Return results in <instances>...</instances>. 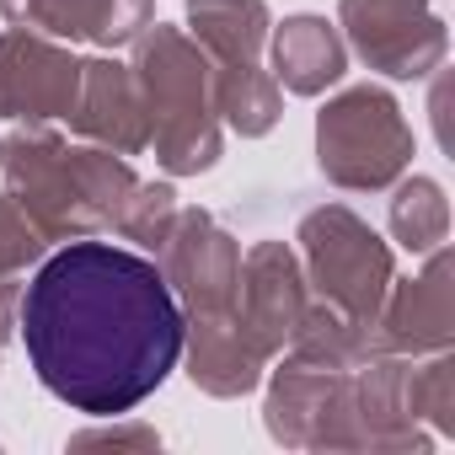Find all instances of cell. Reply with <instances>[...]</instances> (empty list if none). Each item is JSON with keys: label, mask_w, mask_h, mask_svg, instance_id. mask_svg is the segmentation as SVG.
I'll return each instance as SVG.
<instances>
[{"label": "cell", "mask_w": 455, "mask_h": 455, "mask_svg": "<svg viewBox=\"0 0 455 455\" xmlns=\"http://www.w3.org/2000/svg\"><path fill=\"white\" fill-rule=\"evenodd\" d=\"M28 364L70 412L124 418L182 359V306L161 268L129 247L76 236L22 284Z\"/></svg>", "instance_id": "1"}, {"label": "cell", "mask_w": 455, "mask_h": 455, "mask_svg": "<svg viewBox=\"0 0 455 455\" xmlns=\"http://www.w3.org/2000/svg\"><path fill=\"white\" fill-rule=\"evenodd\" d=\"M81 444H156V434L150 428H102V434H81L76 450Z\"/></svg>", "instance_id": "21"}, {"label": "cell", "mask_w": 455, "mask_h": 455, "mask_svg": "<svg viewBox=\"0 0 455 455\" xmlns=\"http://www.w3.org/2000/svg\"><path fill=\"white\" fill-rule=\"evenodd\" d=\"M343 38L327 17H290L274 33V81L295 97H316L332 81H343Z\"/></svg>", "instance_id": "14"}, {"label": "cell", "mask_w": 455, "mask_h": 455, "mask_svg": "<svg viewBox=\"0 0 455 455\" xmlns=\"http://www.w3.org/2000/svg\"><path fill=\"white\" fill-rule=\"evenodd\" d=\"M134 81L145 102V150L172 177H198L220 161V113H214V86H209V60L204 49L166 22H150L134 38Z\"/></svg>", "instance_id": "3"}, {"label": "cell", "mask_w": 455, "mask_h": 455, "mask_svg": "<svg viewBox=\"0 0 455 455\" xmlns=\"http://www.w3.org/2000/svg\"><path fill=\"white\" fill-rule=\"evenodd\" d=\"M300 258L327 306H338L354 322H375L386 290H391V247L348 204H322L300 220Z\"/></svg>", "instance_id": "5"}, {"label": "cell", "mask_w": 455, "mask_h": 455, "mask_svg": "<svg viewBox=\"0 0 455 455\" xmlns=\"http://www.w3.org/2000/svg\"><path fill=\"white\" fill-rule=\"evenodd\" d=\"M407 412H423L439 428H450V359L407 370Z\"/></svg>", "instance_id": "20"}, {"label": "cell", "mask_w": 455, "mask_h": 455, "mask_svg": "<svg viewBox=\"0 0 455 455\" xmlns=\"http://www.w3.org/2000/svg\"><path fill=\"white\" fill-rule=\"evenodd\" d=\"M172 220H177L172 182H134L129 198H124V209H118V220H113V231L124 242H140V247L156 252L166 242V231H172Z\"/></svg>", "instance_id": "18"}, {"label": "cell", "mask_w": 455, "mask_h": 455, "mask_svg": "<svg viewBox=\"0 0 455 455\" xmlns=\"http://www.w3.org/2000/svg\"><path fill=\"white\" fill-rule=\"evenodd\" d=\"M209 86H214V113L236 134L258 140L279 124V81L263 65H209Z\"/></svg>", "instance_id": "16"}, {"label": "cell", "mask_w": 455, "mask_h": 455, "mask_svg": "<svg viewBox=\"0 0 455 455\" xmlns=\"http://www.w3.org/2000/svg\"><path fill=\"white\" fill-rule=\"evenodd\" d=\"M188 28L209 65H258L268 44L263 0H188Z\"/></svg>", "instance_id": "15"}, {"label": "cell", "mask_w": 455, "mask_h": 455, "mask_svg": "<svg viewBox=\"0 0 455 455\" xmlns=\"http://www.w3.org/2000/svg\"><path fill=\"white\" fill-rule=\"evenodd\" d=\"M306 306H311V300H306V274H300L295 252H290L284 242H258V247L242 258V284H236V311H242V322L279 354V348L295 338Z\"/></svg>", "instance_id": "12"}, {"label": "cell", "mask_w": 455, "mask_h": 455, "mask_svg": "<svg viewBox=\"0 0 455 455\" xmlns=\"http://www.w3.org/2000/svg\"><path fill=\"white\" fill-rule=\"evenodd\" d=\"M396 284V279H391ZM450 322H455V295H450V252L434 247L428 268L396 290H386L380 311H375V332L386 354H444L450 343Z\"/></svg>", "instance_id": "10"}, {"label": "cell", "mask_w": 455, "mask_h": 455, "mask_svg": "<svg viewBox=\"0 0 455 455\" xmlns=\"http://www.w3.org/2000/svg\"><path fill=\"white\" fill-rule=\"evenodd\" d=\"M0 12H6L12 28L70 38V44L86 38L102 49H124L156 22L150 0H0Z\"/></svg>", "instance_id": "13"}, {"label": "cell", "mask_w": 455, "mask_h": 455, "mask_svg": "<svg viewBox=\"0 0 455 455\" xmlns=\"http://www.w3.org/2000/svg\"><path fill=\"white\" fill-rule=\"evenodd\" d=\"M156 268L177 295L182 316L231 311L242 284V247L209 209H177L166 242L156 247Z\"/></svg>", "instance_id": "6"}, {"label": "cell", "mask_w": 455, "mask_h": 455, "mask_svg": "<svg viewBox=\"0 0 455 455\" xmlns=\"http://www.w3.org/2000/svg\"><path fill=\"white\" fill-rule=\"evenodd\" d=\"M0 177H6V198L28 214L44 242L113 231L129 188L140 182L118 150L70 145L44 124H28L0 140Z\"/></svg>", "instance_id": "2"}, {"label": "cell", "mask_w": 455, "mask_h": 455, "mask_svg": "<svg viewBox=\"0 0 455 455\" xmlns=\"http://www.w3.org/2000/svg\"><path fill=\"white\" fill-rule=\"evenodd\" d=\"M38 252H44V236L28 225V214H22L6 193H0V279L22 274Z\"/></svg>", "instance_id": "19"}, {"label": "cell", "mask_w": 455, "mask_h": 455, "mask_svg": "<svg viewBox=\"0 0 455 455\" xmlns=\"http://www.w3.org/2000/svg\"><path fill=\"white\" fill-rule=\"evenodd\" d=\"M338 22L359 60L391 81H418L444 60V22L423 0H343Z\"/></svg>", "instance_id": "7"}, {"label": "cell", "mask_w": 455, "mask_h": 455, "mask_svg": "<svg viewBox=\"0 0 455 455\" xmlns=\"http://www.w3.org/2000/svg\"><path fill=\"white\" fill-rule=\"evenodd\" d=\"M81 86V60L44 33L12 28L0 33V118L49 124L70 118Z\"/></svg>", "instance_id": "8"}, {"label": "cell", "mask_w": 455, "mask_h": 455, "mask_svg": "<svg viewBox=\"0 0 455 455\" xmlns=\"http://www.w3.org/2000/svg\"><path fill=\"white\" fill-rule=\"evenodd\" d=\"M412 161V129L391 92L354 86L316 113V166L348 193H375L396 182Z\"/></svg>", "instance_id": "4"}, {"label": "cell", "mask_w": 455, "mask_h": 455, "mask_svg": "<svg viewBox=\"0 0 455 455\" xmlns=\"http://www.w3.org/2000/svg\"><path fill=\"white\" fill-rule=\"evenodd\" d=\"M182 348H188V380L209 396H242L263 380L274 348L242 322V311H209L182 316Z\"/></svg>", "instance_id": "9"}, {"label": "cell", "mask_w": 455, "mask_h": 455, "mask_svg": "<svg viewBox=\"0 0 455 455\" xmlns=\"http://www.w3.org/2000/svg\"><path fill=\"white\" fill-rule=\"evenodd\" d=\"M391 236L407 252H434L450 236V204L434 177H407L391 198Z\"/></svg>", "instance_id": "17"}, {"label": "cell", "mask_w": 455, "mask_h": 455, "mask_svg": "<svg viewBox=\"0 0 455 455\" xmlns=\"http://www.w3.org/2000/svg\"><path fill=\"white\" fill-rule=\"evenodd\" d=\"M70 129L86 145L118 150V156H140L150 129H145V102H140L134 70L118 65V60H81V86H76Z\"/></svg>", "instance_id": "11"}, {"label": "cell", "mask_w": 455, "mask_h": 455, "mask_svg": "<svg viewBox=\"0 0 455 455\" xmlns=\"http://www.w3.org/2000/svg\"><path fill=\"white\" fill-rule=\"evenodd\" d=\"M17 300H22L17 274H12V279H0V343H6V332H12V322H17Z\"/></svg>", "instance_id": "22"}]
</instances>
